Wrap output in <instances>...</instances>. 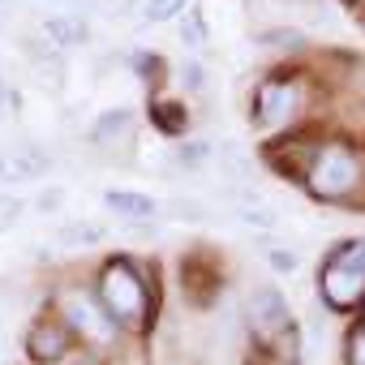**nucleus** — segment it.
<instances>
[{
	"label": "nucleus",
	"mask_w": 365,
	"mask_h": 365,
	"mask_svg": "<svg viewBox=\"0 0 365 365\" xmlns=\"http://www.w3.org/2000/svg\"><path fill=\"white\" fill-rule=\"evenodd\" d=\"M99 305L112 314V322H142L146 318V284L142 275L125 262V258H112L99 275Z\"/></svg>",
	"instance_id": "nucleus-1"
},
{
	"label": "nucleus",
	"mask_w": 365,
	"mask_h": 365,
	"mask_svg": "<svg viewBox=\"0 0 365 365\" xmlns=\"http://www.w3.org/2000/svg\"><path fill=\"white\" fill-rule=\"evenodd\" d=\"M356 176H361L356 155H352L344 142H331V146L314 150L305 180H309V190H314L318 198H344V194L356 185Z\"/></svg>",
	"instance_id": "nucleus-2"
},
{
	"label": "nucleus",
	"mask_w": 365,
	"mask_h": 365,
	"mask_svg": "<svg viewBox=\"0 0 365 365\" xmlns=\"http://www.w3.org/2000/svg\"><path fill=\"white\" fill-rule=\"evenodd\" d=\"M61 309H65L69 327L82 331L91 344H112V339H116V322H112V314H108L91 292H82V288L65 292V297H61Z\"/></svg>",
	"instance_id": "nucleus-3"
},
{
	"label": "nucleus",
	"mask_w": 365,
	"mask_h": 365,
	"mask_svg": "<svg viewBox=\"0 0 365 365\" xmlns=\"http://www.w3.org/2000/svg\"><path fill=\"white\" fill-rule=\"evenodd\" d=\"M301 108V86L292 78H271L258 86V103H254V120L262 129H284Z\"/></svg>",
	"instance_id": "nucleus-4"
},
{
	"label": "nucleus",
	"mask_w": 365,
	"mask_h": 365,
	"mask_svg": "<svg viewBox=\"0 0 365 365\" xmlns=\"http://www.w3.org/2000/svg\"><path fill=\"white\" fill-rule=\"evenodd\" d=\"M250 327L262 344H275L284 335H292V314H288V301L275 292V288H258L250 297Z\"/></svg>",
	"instance_id": "nucleus-5"
},
{
	"label": "nucleus",
	"mask_w": 365,
	"mask_h": 365,
	"mask_svg": "<svg viewBox=\"0 0 365 365\" xmlns=\"http://www.w3.org/2000/svg\"><path fill=\"white\" fill-rule=\"evenodd\" d=\"M322 297L335 305V309H352L356 301H365V271L356 267H344V262H327L322 267Z\"/></svg>",
	"instance_id": "nucleus-6"
},
{
	"label": "nucleus",
	"mask_w": 365,
	"mask_h": 365,
	"mask_svg": "<svg viewBox=\"0 0 365 365\" xmlns=\"http://www.w3.org/2000/svg\"><path fill=\"white\" fill-rule=\"evenodd\" d=\"M22 56H26L31 73H35V78H39L48 91H61V82H65L61 48H52V43L43 39V31H35V35H26V39H22Z\"/></svg>",
	"instance_id": "nucleus-7"
},
{
	"label": "nucleus",
	"mask_w": 365,
	"mask_h": 365,
	"mask_svg": "<svg viewBox=\"0 0 365 365\" xmlns=\"http://www.w3.org/2000/svg\"><path fill=\"white\" fill-rule=\"evenodd\" d=\"M26 352L35 361H56V356L69 352V331L61 322H35L31 335H26Z\"/></svg>",
	"instance_id": "nucleus-8"
},
{
	"label": "nucleus",
	"mask_w": 365,
	"mask_h": 365,
	"mask_svg": "<svg viewBox=\"0 0 365 365\" xmlns=\"http://www.w3.org/2000/svg\"><path fill=\"white\" fill-rule=\"evenodd\" d=\"M43 39H48L52 48H82V43L91 39V26H86L82 18H73V14H52V18L43 22Z\"/></svg>",
	"instance_id": "nucleus-9"
},
{
	"label": "nucleus",
	"mask_w": 365,
	"mask_h": 365,
	"mask_svg": "<svg viewBox=\"0 0 365 365\" xmlns=\"http://www.w3.org/2000/svg\"><path fill=\"white\" fill-rule=\"evenodd\" d=\"M129 133H133V116H129L125 108H112V112H103V116L95 120L91 142H95V146H125Z\"/></svg>",
	"instance_id": "nucleus-10"
},
{
	"label": "nucleus",
	"mask_w": 365,
	"mask_h": 365,
	"mask_svg": "<svg viewBox=\"0 0 365 365\" xmlns=\"http://www.w3.org/2000/svg\"><path fill=\"white\" fill-rule=\"evenodd\" d=\"M48 168H52V150H48L43 142H31V138H26V142L14 146V172H18L22 180H26V176H43Z\"/></svg>",
	"instance_id": "nucleus-11"
},
{
	"label": "nucleus",
	"mask_w": 365,
	"mask_h": 365,
	"mask_svg": "<svg viewBox=\"0 0 365 365\" xmlns=\"http://www.w3.org/2000/svg\"><path fill=\"white\" fill-rule=\"evenodd\" d=\"M103 202H108L116 215H129V220H150V215L159 211L146 194H133V190H108V194H103Z\"/></svg>",
	"instance_id": "nucleus-12"
},
{
	"label": "nucleus",
	"mask_w": 365,
	"mask_h": 365,
	"mask_svg": "<svg viewBox=\"0 0 365 365\" xmlns=\"http://www.w3.org/2000/svg\"><path fill=\"white\" fill-rule=\"evenodd\" d=\"M99 237H103V228L99 224H86V220H69V224L56 228V241L61 245H95Z\"/></svg>",
	"instance_id": "nucleus-13"
},
{
	"label": "nucleus",
	"mask_w": 365,
	"mask_h": 365,
	"mask_svg": "<svg viewBox=\"0 0 365 365\" xmlns=\"http://www.w3.org/2000/svg\"><path fill=\"white\" fill-rule=\"evenodd\" d=\"M150 116L159 120V129H163V133H180V129L190 125V116H185V108H180V103H155V108H150Z\"/></svg>",
	"instance_id": "nucleus-14"
},
{
	"label": "nucleus",
	"mask_w": 365,
	"mask_h": 365,
	"mask_svg": "<svg viewBox=\"0 0 365 365\" xmlns=\"http://www.w3.org/2000/svg\"><path fill=\"white\" fill-rule=\"evenodd\" d=\"M180 9H185V0H146V9H142V18L155 26V22H168V18H176Z\"/></svg>",
	"instance_id": "nucleus-15"
},
{
	"label": "nucleus",
	"mask_w": 365,
	"mask_h": 365,
	"mask_svg": "<svg viewBox=\"0 0 365 365\" xmlns=\"http://www.w3.org/2000/svg\"><path fill=\"white\" fill-rule=\"evenodd\" d=\"M331 258H335V262H344V267H356V271H365V241H348V245H339Z\"/></svg>",
	"instance_id": "nucleus-16"
},
{
	"label": "nucleus",
	"mask_w": 365,
	"mask_h": 365,
	"mask_svg": "<svg viewBox=\"0 0 365 365\" xmlns=\"http://www.w3.org/2000/svg\"><path fill=\"white\" fill-rule=\"evenodd\" d=\"M348 365H365V318L348 335Z\"/></svg>",
	"instance_id": "nucleus-17"
},
{
	"label": "nucleus",
	"mask_w": 365,
	"mask_h": 365,
	"mask_svg": "<svg viewBox=\"0 0 365 365\" xmlns=\"http://www.w3.org/2000/svg\"><path fill=\"white\" fill-rule=\"evenodd\" d=\"M207 39V26H202V14H194V18H185L180 22V43H190V48H198Z\"/></svg>",
	"instance_id": "nucleus-18"
},
{
	"label": "nucleus",
	"mask_w": 365,
	"mask_h": 365,
	"mask_svg": "<svg viewBox=\"0 0 365 365\" xmlns=\"http://www.w3.org/2000/svg\"><path fill=\"white\" fill-rule=\"evenodd\" d=\"M22 215V198H14V194H0V232H5L14 220Z\"/></svg>",
	"instance_id": "nucleus-19"
},
{
	"label": "nucleus",
	"mask_w": 365,
	"mask_h": 365,
	"mask_svg": "<svg viewBox=\"0 0 365 365\" xmlns=\"http://www.w3.org/2000/svg\"><path fill=\"white\" fill-rule=\"evenodd\" d=\"M241 220L254 224V228H271V224H275V211H267V207L254 202V207H241Z\"/></svg>",
	"instance_id": "nucleus-20"
},
{
	"label": "nucleus",
	"mask_w": 365,
	"mask_h": 365,
	"mask_svg": "<svg viewBox=\"0 0 365 365\" xmlns=\"http://www.w3.org/2000/svg\"><path fill=\"white\" fill-rule=\"evenodd\" d=\"M271 267H275L279 275H297V267H301V258H297L292 250H271Z\"/></svg>",
	"instance_id": "nucleus-21"
},
{
	"label": "nucleus",
	"mask_w": 365,
	"mask_h": 365,
	"mask_svg": "<svg viewBox=\"0 0 365 365\" xmlns=\"http://www.w3.org/2000/svg\"><path fill=\"white\" fill-rule=\"evenodd\" d=\"M180 168H202V159H207V142H190V146H180Z\"/></svg>",
	"instance_id": "nucleus-22"
},
{
	"label": "nucleus",
	"mask_w": 365,
	"mask_h": 365,
	"mask_svg": "<svg viewBox=\"0 0 365 365\" xmlns=\"http://www.w3.org/2000/svg\"><path fill=\"white\" fill-rule=\"evenodd\" d=\"M224 168H228L232 176H245V172H250V163H245V155H241L237 146H224Z\"/></svg>",
	"instance_id": "nucleus-23"
},
{
	"label": "nucleus",
	"mask_w": 365,
	"mask_h": 365,
	"mask_svg": "<svg viewBox=\"0 0 365 365\" xmlns=\"http://www.w3.org/2000/svg\"><path fill=\"white\" fill-rule=\"evenodd\" d=\"M14 9H18V0H0V35L9 31V22H14Z\"/></svg>",
	"instance_id": "nucleus-24"
},
{
	"label": "nucleus",
	"mask_w": 365,
	"mask_h": 365,
	"mask_svg": "<svg viewBox=\"0 0 365 365\" xmlns=\"http://www.w3.org/2000/svg\"><path fill=\"white\" fill-rule=\"evenodd\" d=\"M52 207H61V190H43V198H39V211H52Z\"/></svg>",
	"instance_id": "nucleus-25"
},
{
	"label": "nucleus",
	"mask_w": 365,
	"mask_h": 365,
	"mask_svg": "<svg viewBox=\"0 0 365 365\" xmlns=\"http://www.w3.org/2000/svg\"><path fill=\"white\" fill-rule=\"evenodd\" d=\"M5 103H9V82L0 78V108H5Z\"/></svg>",
	"instance_id": "nucleus-26"
},
{
	"label": "nucleus",
	"mask_w": 365,
	"mask_h": 365,
	"mask_svg": "<svg viewBox=\"0 0 365 365\" xmlns=\"http://www.w3.org/2000/svg\"><path fill=\"white\" fill-rule=\"evenodd\" d=\"M0 172H5V163H0Z\"/></svg>",
	"instance_id": "nucleus-27"
}]
</instances>
